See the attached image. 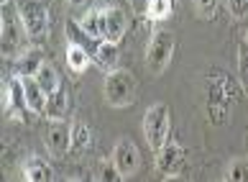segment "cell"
<instances>
[{"label":"cell","instance_id":"cell-1","mask_svg":"<svg viewBox=\"0 0 248 182\" xmlns=\"http://www.w3.org/2000/svg\"><path fill=\"white\" fill-rule=\"evenodd\" d=\"M79 26L100 41H115L118 44L128 31V16L118 5L90 8V11L79 18Z\"/></svg>","mask_w":248,"mask_h":182},{"label":"cell","instance_id":"cell-2","mask_svg":"<svg viewBox=\"0 0 248 182\" xmlns=\"http://www.w3.org/2000/svg\"><path fill=\"white\" fill-rule=\"evenodd\" d=\"M29 39L31 36L16 11V3H3V8H0V47H3V57H18L21 51H26V41Z\"/></svg>","mask_w":248,"mask_h":182},{"label":"cell","instance_id":"cell-3","mask_svg":"<svg viewBox=\"0 0 248 182\" xmlns=\"http://www.w3.org/2000/svg\"><path fill=\"white\" fill-rule=\"evenodd\" d=\"M169 131H171L169 105L154 103L149 111L143 113V136H146V141H149V147L154 149V154L169 141Z\"/></svg>","mask_w":248,"mask_h":182},{"label":"cell","instance_id":"cell-4","mask_svg":"<svg viewBox=\"0 0 248 182\" xmlns=\"http://www.w3.org/2000/svg\"><path fill=\"white\" fill-rule=\"evenodd\" d=\"M105 100L108 105L113 108H125V105H133L136 100V77L131 75L128 69H110L108 77H105Z\"/></svg>","mask_w":248,"mask_h":182},{"label":"cell","instance_id":"cell-5","mask_svg":"<svg viewBox=\"0 0 248 182\" xmlns=\"http://www.w3.org/2000/svg\"><path fill=\"white\" fill-rule=\"evenodd\" d=\"M26 31L33 41L49 36V5L46 0H13Z\"/></svg>","mask_w":248,"mask_h":182},{"label":"cell","instance_id":"cell-6","mask_svg":"<svg viewBox=\"0 0 248 182\" xmlns=\"http://www.w3.org/2000/svg\"><path fill=\"white\" fill-rule=\"evenodd\" d=\"M174 44H177V39H174V33L167 31V29H159L151 36L149 49H146V67H149L154 75H161V72L169 67L171 54H174Z\"/></svg>","mask_w":248,"mask_h":182},{"label":"cell","instance_id":"cell-7","mask_svg":"<svg viewBox=\"0 0 248 182\" xmlns=\"http://www.w3.org/2000/svg\"><path fill=\"white\" fill-rule=\"evenodd\" d=\"M3 111L16 118V121H31V105L26 100V90L21 77H11V80H3Z\"/></svg>","mask_w":248,"mask_h":182},{"label":"cell","instance_id":"cell-8","mask_svg":"<svg viewBox=\"0 0 248 182\" xmlns=\"http://www.w3.org/2000/svg\"><path fill=\"white\" fill-rule=\"evenodd\" d=\"M46 149L54 157H64L67 151H72V123H67V118H49Z\"/></svg>","mask_w":248,"mask_h":182},{"label":"cell","instance_id":"cell-9","mask_svg":"<svg viewBox=\"0 0 248 182\" xmlns=\"http://www.w3.org/2000/svg\"><path fill=\"white\" fill-rule=\"evenodd\" d=\"M182 162H185V149L179 144H174L171 139L156 151V172L161 177H174L177 169L182 167Z\"/></svg>","mask_w":248,"mask_h":182},{"label":"cell","instance_id":"cell-10","mask_svg":"<svg viewBox=\"0 0 248 182\" xmlns=\"http://www.w3.org/2000/svg\"><path fill=\"white\" fill-rule=\"evenodd\" d=\"M113 165L123 175V180L136 175V169H139V149H136V144L131 139H121V141L115 144V149H113Z\"/></svg>","mask_w":248,"mask_h":182},{"label":"cell","instance_id":"cell-11","mask_svg":"<svg viewBox=\"0 0 248 182\" xmlns=\"http://www.w3.org/2000/svg\"><path fill=\"white\" fill-rule=\"evenodd\" d=\"M67 39H69V44H77V47H82L90 57L95 59V54H97V49H100V39H95L93 33H87L85 29L79 26V21H67Z\"/></svg>","mask_w":248,"mask_h":182},{"label":"cell","instance_id":"cell-12","mask_svg":"<svg viewBox=\"0 0 248 182\" xmlns=\"http://www.w3.org/2000/svg\"><path fill=\"white\" fill-rule=\"evenodd\" d=\"M41 65H44V59H41L39 49H26L13 59V75L16 77H33Z\"/></svg>","mask_w":248,"mask_h":182},{"label":"cell","instance_id":"cell-13","mask_svg":"<svg viewBox=\"0 0 248 182\" xmlns=\"http://www.w3.org/2000/svg\"><path fill=\"white\" fill-rule=\"evenodd\" d=\"M21 83H23L26 100H29L33 116H44V113H46V100H49V95L41 90L39 83H36V77H21Z\"/></svg>","mask_w":248,"mask_h":182},{"label":"cell","instance_id":"cell-14","mask_svg":"<svg viewBox=\"0 0 248 182\" xmlns=\"http://www.w3.org/2000/svg\"><path fill=\"white\" fill-rule=\"evenodd\" d=\"M23 177L29 182H49L54 177V172H51V165L46 159L29 157V159H26V165H23Z\"/></svg>","mask_w":248,"mask_h":182},{"label":"cell","instance_id":"cell-15","mask_svg":"<svg viewBox=\"0 0 248 182\" xmlns=\"http://www.w3.org/2000/svg\"><path fill=\"white\" fill-rule=\"evenodd\" d=\"M69 113V95H67V87H59L57 93H51L46 100V118H67Z\"/></svg>","mask_w":248,"mask_h":182},{"label":"cell","instance_id":"cell-16","mask_svg":"<svg viewBox=\"0 0 248 182\" xmlns=\"http://www.w3.org/2000/svg\"><path fill=\"white\" fill-rule=\"evenodd\" d=\"M36 83L41 85V90L46 95H51V93H57V90L62 87V80H59V72H57V67L54 65H49V62H44V65L39 67V72H36Z\"/></svg>","mask_w":248,"mask_h":182},{"label":"cell","instance_id":"cell-17","mask_svg":"<svg viewBox=\"0 0 248 182\" xmlns=\"http://www.w3.org/2000/svg\"><path fill=\"white\" fill-rule=\"evenodd\" d=\"M118 57H121V51H118V44L115 41H103L100 44V49L95 54V65H100L103 69H115L118 67Z\"/></svg>","mask_w":248,"mask_h":182},{"label":"cell","instance_id":"cell-18","mask_svg":"<svg viewBox=\"0 0 248 182\" xmlns=\"http://www.w3.org/2000/svg\"><path fill=\"white\" fill-rule=\"evenodd\" d=\"M93 62L95 59L90 57L82 47H77V44H69V47H67V65H69L72 72H85Z\"/></svg>","mask_w":248,"mask_h":182},{"label":"cell","instance_id":"cell-19","mask_svg":"<svg viewBox=\"0 0 248 182\" xmlns=\"http://www.w3.org/2000/svg\"><path fill=\"white\" fill-rule=\"evenodd\" d=\"M93 141V133L82 121H75L72 123V151H85Z\"/></svg>","mask_w":248,"mask_h":182},{"label":"cell","instance_id":"cell-20","mask_svg":"<svg viewBox=\"0 0 248 182\" xmlns=\"http://www.w3.org/2000/svg\"><path fill=\"white\" fill-rule=\"evenodd\" d=\"M171 5H174V0H151L149 11H146V18H149L151 23L167 21V18L171 16Z\"/></svg>","mask_w":248,"mask_h":182},{"label":"cell","instance_id":"cell-21","mask_svg":"<svg viewBox=\"0 0 248 182\" xmlns=\"http://www.w3.org/2000/svg\"><path fill=\"white\" fill-rule=\"evenodd\" d=\"M225 180L231 182H248V159H235L225 172Z\"/></svg>","mask_w":248,"mask_h":182},{"label":"cell","instance_id":"cell-22","mask_svg":"<svg viewBox=\"0 0 248 182\" xmlns=\"http://www.w3.org/2000/svg\"><path fill=\"white\" fill-rule=\"evenodd\" d=\"M238 77H241L243 87H248V44L246 41L238 47Z\"/></svg>","mask_w":248,"mask_h":182},{"label":"cell","instance_id":"cell-23","mask_svg":"<svg viewBox=\"0 0 248 182\" xmlns=\"http://www.w3.org/2000/svg\"><path fill=\"white\" fill-rule=\"evenodd\" d=\"M228 11L235 21H246L248 18V0H228Z\"/></svg>","mask_w":248,"mask_h":182},{"label":"cell","instance_id":"cell-24","mask_svg":"<svg viewBox=\"0 0 248 182\" xmlns=\"http://www.w3.org/2000/svg\"><path fill=\"white\" fill-rule=\"evenodd\" d=\"M97 180H103V182H118V180H123V175L118 172V167L115 165H103L100 167V175H97Z\"/></svg>","mask_w":248,"mask_h":182},{"label":"cell","instance_id":"cell-25","mask_svg":"<svg viewBox=\"0 0 248 182\" xmlns=\"http://www.w3.org/2000/svg\"><path fill=\"white\" fill-rule=\"evenodd\" d=\"M195 5H197L202 18H213L217 11V0H195Z\"/></svg>","mask_w":248,"mask_h":182},{"label":"cell","instance_id":"cell-26","mask_svg":"<svg viewBox=\"0 0 248 182\" xmlns=\"http://www.w3.org/2000/svg\"><path fill=\"white\" fill-rule=\"evenodd\" d=\"M149 3H151V0H131L133 11L141 13V16H146V11H149Z\"/></svg>","mask_w":248,"mask_h":182},{"label":"cell","instance_id":"cell-27","mask_svg":"<svg viewBox=\"0 0 248 182\" xmlns=\"http://www.w3.org/2000/svg\"><path fill=\"white\" fill-rule=\"evenodd\" d=\"M67 3H69V5H75V8H82V5H87L90 0H67Z\"/></svg>","mask_w":248,"mask_h":182},{"label":"cell","instance_id":"cell-28","mask_svg":"<svg viewBox=\"0 0 248 182\" xmlns=\"http://www.w3.org/2000/svg\"><path fill=\"white\" fill-rule=\"evenodd\" d=\"M0 3H13V0H0Z\"/></svg>","mask_w":248,"mask_h":182},{"label":"cell","instance_id":"cell-29","mask_svg":"<svg viewBox=\"0 0 248 182\" xmlns=\"http://www.w3.org/2000/svg\"><path fill=\"white\" fill-rule=\"evenodd\" d=\"M246 44H248V31H246Z\"/></svg>","mask_w":248,"mask_h":182},{"label":"cell","instance_id":"cell-30","mask_svg":"<svg viewBox=\"0 0 248 182\" xmlns=\"http://www.w3.org/2000/svg\"><path fill=\"white\" fill-rule=\"evenodd\" d=\"M246 144H248V139H246Z\"/></svg>","mask_w":248,"mask_h":182}]
</instances>
